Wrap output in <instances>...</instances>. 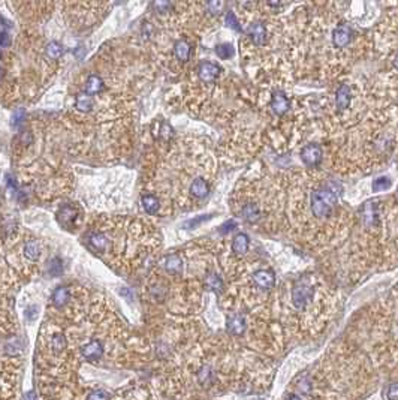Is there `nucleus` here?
I'll list each match as a JSON object with an SVG mask.
<instances>
[{"label": "nucleus", "mask_w": 398, "mask_h": 400, "mask_svg": "<svg viewBox=\"0 0 398 400\" xmlns=\"http://www.w3.org/2000/svg\"><path fill=\"white\" fill-rule=\"evenodd\" d=\"M338 185L331 180H325L310 189L307 206L313 219L320 222L334 216L338 207Z\"/></svg>", "instance_id": "1"}, {"label": "nucleus", "mask_w": 398, "mask_h": 400, "mask_svg": "<svg viewBox=\"0 0 398 400\" xmlns=\"http://www.w3.org/2000/svg\"><path fill=\"white\" fill-rule=\"evenodd\" d=\"M292 304L295 309L302 311L306 309L314 298V285L310 278H299L292 286Z\"/></svg>", "instance_id": "2"}, {"label": "nucleus", "mask_w": 398, "mask_h": 400, "mask_svg": "<svg viewBox=\"0 0 398 400\" xmlns=\"http://www.w3.org/2000/svg\"><path fill=\"white\" fill-rule=\"evenodd\" d=\"M80 221H81V211L77 209L73 204H65L57 211V222L65 229L77 228Z\"/></svg>", "instance_id": "3"}, {"label": "nucleus", "mask_w": 398, "mask_h": 400, "mask_svg": "<svg viewBox=\"0 0 398 400\" xmlns=\"http://www.w3.org/2000/svg\"><path fill=\"white\" fill-rule=\"evenodd\" d=\"M353 36H355V32H353L352 26L347 23H342L332 30V36H331L332 45L338 50L347 48L350 45V42L353 41Z\"/></svg>", "instance_id": "4"}, {"label": "nucleus", "mask_w": 398, "mask_h": 400, "mask_svg": "<svg viewBox=\"0 0 398 400\" xmlns=\"http://www.w3.org/2000/svg\"><path fill=\"white\" fill-rule=\"evenodd\" d=\"M324 159V152H322V147L316 142H312V144H307L302 147L301 150V160L304 162L306 167L309 168H316L320 165Z\"/></svg>", "instance_id": "5"}, {"label": "nucleus", "mask_w": 398, "mask_h": 400, "mask_svg": "<svg viewBox=\"0 0 398 400\" xmlns=\"http://www.w3.org/2000/svg\"><path fill=\"white\" fill-rule=\"evenodd\" d=\"M353 101V90L350 84H342L338 86V88L335 90V96H334V104H335V110L338 113H345L350 108Z\"/></svg>", "instance_id": "6"}, {"label": "nucleus", "mask_w": 398, "mask_h": 400, "mask_svg": "<svg viewBox=\"0 0 398 400\" xmlns=\"http://www.w3.org/2000/svg\"><path fill=\"white\" fill-rule=\"evenodd\" d=\"M247 38L252 45L263 47L268 41V29L262 21H255L247 29Z\"/></svg>", "instance_id": "7"}, {"label": "nucleus", "mask_w": 398, "mask_h": 400, "mask_svg": "<svg viewBox=\"0 0 398 400\" xmlns=\"http://www.w3.org/2000/svg\"><path fill=\"white\" fill-rule=\"evenodd\" d=\"M253 283L260 291H270L276 285V275L270 268H259L253 273Z\"/></svg>", "instance_id": "8"}, {"label": "nucleus", "mask_w": 398, "mask_h": 400, "mask_svg": "<svg viewBox=\"0 0 398 400\" xmlns=\"http://www.w3.org/2000/svg\"><path fill=\"white\" fill-rule=\"evenodd\" d=\"M220 72H222V68L214 62H202L198 66V77L205 84L214 83L219 78Z\"/></svg>", "instance_id": "9"}, {"label": "nucleus", "mask_w": 398, "mask_h": 400, "mask_svg": "<svg viewBox=\"0 0 398 400\" xmlns=\"http://www.w3.org/2000/svg\"><path fill=\"white\" fill-rule=\"evenodd\" d=\"M270 108H271V111H273L276 116H283V114H286V113L291 110V101H289V98H288L281 90H276V92L271 95Z\"/></svg>", "instance_id": "10"}, {"label": "nucleus", "mask_w": 398, "mask_h": 400, "mask_svg": "<svg viewBox=\"0 0 398 400\" xmlns=\"http://www.w3.org/2000/svg\"><path fill=\"white\" fill-rule=\"evenodd\" d=\"M226 327H228V331L232 336H241L242 333L245 331V329H247V321H245V318L242 315L235 313V315L229 316Z\"/></svg>", "instance_id": "11"}, {"label": "nucleus", "mask_w": 398, "mask_h": 400, "mask_svg": "<svg viewBox=\"0 0 398 400\" xmlns=\"http://www.w3.org/2000/svg\"><path fill=\"white\" fill-rule=\"evenodd\" d=\"M231 247H232L234 255L244 257V255L249 252V249H250V239H249V235L244 234V232L237 234V235L232 239V246H231Z\"/></svg>", "instance_id": "12"}, {"label": "nucleus", "mask_w": 398, "mask_h": 400, "mask_svg": "<svg viewBox=\"0 0 398 400\" xmlns=\"http://www.w3.org/2000/svg\"><path fill=\"white\" fill-rule=\"evenodd\" d=\"M104 354V345L99 340H91L83 348V355L88 361H98Z\"/></svg>", "instance_id": "13"}, {"label": "nucleus", "mask_w": 398, "mask_h": 400, "mask_svg": "<svg viewBox=\"0 0 398 400\" xmlns=\"http://www.w3.org/2000/svg\"><path fill=\"white\" fill-rule=\"evenodd\" d=\"M191 195L196 199H204L210 193V185L205 178L202 177H196L191 183Z\"/></svg>", "instance_id": "14"}, {"label": "nucleus", "mask_w": 398, "mask_h": 400, "mask_svg": "<svg viewBox=\"0 0 398 400\" xmlns=\"http://www.w3.org/2000/svg\"><path fill=\"white\" fill-rule=\"evenodd\" d=\"M192 56V45L189 41L180 39L174 44V57L180 62H187Z\"/></svg>", "instance_id": "15"}, {"label": "nucleus", "mask_w": 398, "mask_h": 400, "mask_svg": "<svg viewBox=\"0 0 398 400\" xmlns=\"http://www.w3.org/2000/svg\"><path fill=\"white\" fill-rule=\"evenodd\" d=\"M87 242L90 244V247L96 252H106L108 249V237L105 235L104 232H91L87 237Z\"/></svg>", "instance_id": "16"}, {"label": "nucleus", "mask_w": 398, "mask_h": 400, "mask_svg": "<svg viewBox=\"0 0 398 400\" xmlns=\"http://www.w3.org/2000/svg\"><path fill=\"white\" fill-rule=\"evenodd\" d=\"M69 298L70 293L66 286H59V288H55L51 296L52 304H54L55 307H63V306L69 301Z\"/></svg>", "instance_id": "17"}, {"label": "nucleus", "mask_w": 398, "mask_h": 400, "mask_svg": "<svg viewBox=\"0 0 398 400\" xmlns=\"http://www.w3.org/2000/svg\"><path fill=\"white\" fill-rule=\"evenodd\" d=\"M86 90L88 95H99L104 90V80L99 75L91 74L86 81Z\"/></svg>", "instance_id": "18"}, {"label": "nucleus", "mask_w": 398, "mask_h": 400, "mask_svg": "<svg viewBox=\"0 0 398 400\" xmlns=\"http://www.w3.org/2000/svg\"><path fill=\"white\" fill-rule=\"evenodd\" d=\"M141 203H142V207L144 210L148 213V214H156L159 209H160V201L157 199V196L151 195V193H147L141 198Z\"/></svg>", "instance_id": "19"}, {"label": "nucleus", "mask_w": 398, "mask_h": 400, "mask_svg": "<svg viewBox=\"0 0 398 400\" xmlns=\"http://www.w3.org/2000/svg\"><path fill=\"white\" fill-rule=\"evenodd\" d=\"M165 270L171 275H180L183 270V261L178 255H168L165 260Z\"/></svg>", "instance_id": "20"}, {"label": "nucleus", "mask_w": 398, "mask_h": 400, "mask_svg": "<svg viewBox=\"0 0 398 400\" xmlns=\"http://www.w3.org/2000/svg\"><path fill=\"white\" fill-rule=\"evenodd\" d=\"M75 108L81 113H88L93 108V99L88 93H80L75 99Z\"/></svg>", "instance_id": "21"}, {"label": "nucleus", "mask_w": 398, "mask_h": 400, "mask_svg": "<svg viewBox=\"0 0 398 400\" xmlns=\"http://www.w3.org/2000/svg\"><path fill=\"white\" fill-rule=\"evenodd\" d=\"M205 285L208 289H211L214 293H220L223 289V280L217 273H208L205 278Z\"/></svg>", "instance_id": "22"}, {"label": "nucleus", "mask_w": 398, "mask_h": 400, "mask_svg": "<svg viewBox=\"0 0 398 400\" xmlns=\"http://www.w3.org/2000/svg\"><path fill=\"white\" fill-rule=\"evenodd\" d=\"M24 255H26V258H29L30 261H36V260L39 258V255H41V247H39V244L36 243L35 240L27 242L26 246H24Z\"/></svg>", "instance_id": "23"}, {"label": "nucleus", "mask_w": 398, "mask_h": 400, "mask_svg": "<svg viewBox=\"0 0 398 400\" xmlns=\"http://www.w3.org/2000/svg\"><path fill=\"white\" fill-rule=\"evenodd\" d=\"M63 51H65L63 45H62L60 42H57V41H51V42L47 45V56H48V59H51V60H55V59L62 57V56H63Z\"/></svg>", "instance_id": "24"}, {"label": "nucleus", "mask_w": 398, "mask_h": 400, "mask_svg": "<svg viewBox=\"0 0 398 400\" xmlns=\"http://www.w3.org/2000/svg\"><path fill=\"white\" fill-rule=\"evenodd\" d=\"M391 186H392V181H391L389 177H379L373 181L371 189H373V192H383L389 189Z\"/></svg>", "instance_id": "25"}, {"label": "nucleus", "mask_w": 398, "mask_h": 400, "mask_svg": "<svg viewBox=\"0 0 398 400\" xmlns=\"http://www.w3.org/2000/svg\"><path fill=\"white\" fill-rule=\"evenodd\" d=\"M216 54L222 59V60H228L234 56V47L231 44H220L216 47Z\"/></svg>", "instance_id": "26"}, {"label": "nucleus", "mask_w": 398, "mask_h": 400, "mask_svg": "<svg viewBox=\"0 0 398 400\" xmlns=\"http://www.w3.org/2000/svg\"><path fill=\"white\" fill-rule=\"evenodd\" d=\"M198 378H199V383L204 384V385H207L213 381V370H211V367H208V366H204L201 370H199V373H198Z\"/></svg>", "instance_id": "27"}, {"label": "nucleus", "mask_w": 398, "mask_h": 400, "mask_svg": "<svg viewBox=\"0 0 398 400\" xmlns=\"http://www.w3.org/2000/svg\"><path fill=\"white\" fill-rule=\"evenodd\" d=\"M51 348L52 351H55V352L63 351V349L66 348V339H65L62 334H55L51 339Z\"/></svg>", "instance_id": "28"}, {"label": "nucleus", "mask_w": 398, "mask_h": 400, "mask_svg": "<svg viewBox=\"0 0 398 400\" xmlns=\"http://www.w3.org/2000/svg\"><path fill=\"white\" fill-rule=\"evenodd\" d=\"M62 271H63L62 261H60L59 258H52L50 264H48V273H50L51 276H59Z\"/></svg>", "instance_id": "29"}, {"label": "nucleus", "mask_w": 398, "mask_h": 400, "mask_svg": "<svg viewBox=\"0 0 398 400\" xmlns=\"http://www.w3.org/2000/svg\"><path fill=\"white\" fill-rule=\"evenodd\" d=\"M156 137L157 138L160 137L162 139L168 141V139L173 137V128H171L168 123H162V124H160V129H159V132H157Z\"/></svg>", "instance_id": "30"}, {"label": "nucleus", "mask_w": 398, "mask_h": 400, "mask_svg": "<svg viewBox=\"0 0 398 400\" xmlns=\"http://www.w3.org/2000/svg\"><path fill=\"white\" fill-rule=\"evenodd\" d=\"M298 390H299L302 394H309V393L312 391V381H310V378H307V376L301 378L299 383H298Z\"/></svg>", "instance_id": "31"}, {"label": "nucleus", "mask_w": 398, "mask_h": 400, "mask_svg": "<svg viewBox=\"0 0 398 400\" xmlns=\"http://www.w3.org/2000/svg\"><path fill=\"white\" fill-rule=\"evenodd\" d=\"M226 24H228L229 27L235 29V30H240V29H241V27H240V23H238V20L235 18V14H234L232 11H229V12L226 14Z\"/></svg>", "instance_id": "32"}, {"label": "nucleus", "mask_w": 398, "mask_h": 400, "mask_svg": "<svg viewBox=\"0 0 398 400\" xmlns=\"http://www.w3.org/2000/svg\"><path fill=\"white\" fill-rule=\"evenodd\" d=\"M108 397H109V394L104 390H94L93 393H90L87 400H108Z\"/></svg>", "instance_id": "33"}, {"label": "nucleus", "mask_w": 398, "mask_h": 400, "mask_svg": "<svg viewBox=\"0 0 398 400\" xmlns=\"http://www.w3.org/2000/svg\"><path fill=\"white\" fill-rule=\"evenodd\" d=\"M208 219H210V216H201V217H196V219H191V221H187V222L184 224V228H195L196 225L205 222Z\"/></svg>", "instance_id": "34"}, {"label": "nucleus", "mask_w": 398, "mask_h": 400, "mask_svg": "<svg viewBox=\"0 0 398 400\" xmlns=\"http://www.w3.org/2000/svg\"><path fill=\"white\" fill-rule=\"evenodd\" d=\"M388 399L398 400V383L389 385V388H388Z\"/></svg>", "instance_id": "35"}, {"label": "nucleus", "mask_w": 398, "mask_h": 400, "mask_svg": "<svg viewBox=\"0 0 398 400\" xmlns=\"http://www.w3.org/2000/svg\"><path fill=\"white\" fill-rule=\"evenodd\" d=\"M9 45H11V36L8 35V32H2L0 33V47L8 48Z\"/></svg>", "instance_id": "36"}, {"label": "nucleus", "mask_w": 398, "mask_h": 400, "mask_svg": "<svg viewBox=\"0 0 398 400\" xmlns=\"http://www.w3.org/2000/svg\"><path fill=\"white\" fill-rule=\"evenodd\" d=\"M23 117H24V111L23 110H18L14 113V116H12V123L14 124H18V123L23 120Z\"/></svg>", "instance_id": "37"}, {"label": "nucleus", "mask_w": 398, "mask_h": 400, "mask_svg": "<svg viewBox=\"0 0 398 400\" xmlns=\"http://www.w3.org/2000/svg\"><path fill=\"white\" fill-rule=\"evenodd\" d=\"M36 311H37V309H36L35 306L29 307V309L26 311V318H27L29 321H33V319L36 318Z\"/></svg>", "instance_id": "38"}, {"label": "nucleus", "mask_w": 398, "mask_h": 400, "mask_svg": "<svg viewBox=\"0 0 398 400\" xmlns=\"http://www.w3.org/2000/svg\"><path fill=\"white\" fill-rule=\"evenodd\" d=\"M24 400H36L35 393H33V391H29V393H26V394H24Z\"/></svg>", "instance_id": "39"}, {"label": "nucleus", "mask_w": 398, "mask_h": 400, "mask_svg": "<svg viewBox=\"0 0 398 400\" xmlns=\"http://www.w3.org/2000/svg\"><path fill=\"white\" fill-rule=\"evenodd\" d=\"M392 62H394V66H395V69L398 70V52L395 54V57H394V60H392Z\"/></svg>", "instance_id": "40"}, {"label": "nucleus", "mask_w": 398, "mask_h": 400, "mask_svg": "<svg viewBox=\"0 0 398 400\" xmlns=\"http://www.w3.org/2000/svg\"><path fill=\"white\" fill-rule=\"evenodd\" d=\"M286 400H301V399H299L298 396H295V394H292V396H289V397H288V399H286Z\"/></svg>", "instance_id": "41"}, {"label": "nucleus", "mask_w": 398, "mask_h": 400, "mask_svg": "<svg viewBox=\"0 0 398 400\" xmlns=\"http://www.w3.org/2000/svg\"><path fill=\"white\" fill-rule=\"evenodd\" d=\"M0 77H2V69H0Z\"/></svg>", "instance_id": "42"}]
</instances>
